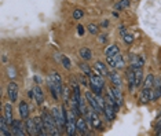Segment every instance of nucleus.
<instances>
[{"label": "nucleus", "mask_w": 161, "mask_h": 136, "mask_svg": "<svg viewBox=\"0 0 161 136\" xmlns=\"http://www.w3.org/2000/svg\"><path fill=\"white\" fill-rule=\"evenodd\" d=\"M42 118H43V121H44L45 128H47L48 135H59V128H58V124H57V121H55V118H54L52 113L43 111Z\"/></svg>", "instance_id": "f257e3e1"}, {"label": "nucleus", "mask_w": 161, "mask_h": 136, "mask_svg": "<svg viewBox=\"0 0 161 136\" xmlns=\"http://www.w3.org/2000/svg\"><path fill=\"white\" fill-rule=\"evenodd\" d=\"M86 98H87L89 106H91V109H92L94 111H96V113H102V111H103V107L101 106L99 101L96 99V95L91 94V92H86Z\"/></svg>", "instance_id": "f03ea898"}, {"label": "nucleus", "mask_w": 161, "mask_h": 136, "mask_svg": "<svg viewBox=\"0 0 161 136\" xmlns=\"http://www.w3.org/2000/svg\"><path fill=\"white\" fill-rule=\"evenodd\" d=\"M10 128H11V133L15 136H24L25 131H26V128H24V125H22V121H19V120H14Z\"/></svg>", "instance_id": "7ed1b4c3"}, {"label": "nucleus", "mask_w": 161, "mask_h": 136, "mask_svg": "<svg viewBox=\"0 0 161 136\" xmlns=\"http://www.w3.org/2000/svg\"><path fill=\"white\" fill-rule=\"evenodd\" d=\"M103 113H105V115H106L107 121H113L114 117H116V109H114V106L110 102H107V101H106V103H105Z\"/></svg>", "instance_id": "20e7f679"}, {"label": "nucleus", "mask_w": 161, "mask_h": 136, "mask_svg": "<svg viewBox=\"0 0 161 136\" xmlns=\"http://www.w3.org/2000/svg\"><path fill=\"white\" fill-rule=\"evenodd\" d=\"M89 84L91 85H95V87H101V88H103L105 85V81H103V76L99 73H92L91 76H89Z\"/></svg>", "instance_id": "39448f33"}, {"label": "nucleus", "mask_w": 161, "mask_h": 136, "mask_svg": "<svg viewBox=\"0 0 161 136\" xmlns=\"http://www.w3.org/2000/svg\"><path fill=\"white\" fill-rule=\"evenodd\" d=\"M7 95L11 102H17L18 99V85L15 83H10L7 85Z\"/></svg>", "instance_id": "423d86ee"}, {"label": "nucleus", "mask_w": 161, "mask_h": 136, "mask_svg": "<svg viewBox=\"0 0 161 136\" xmlns=\"http://www.w3.org/2000/svg\"><path fill=\"white\" fill-rule=\"evenodd\" d=\"M25 128H26V132L29 133L30 136L37 135V128H36L35 118H29V117H28V118L25 120Z\"/></svg>", "instance_id": "0eeeda50"}, {"label": "nucleus", "mask_w": 161, "mask_h": 136, "mask_svg": "<svg viewBox=\"0 0 161 136\" xmlns=\"http://www.w3.org/2000/svg\"><path fill=\"white\" fill-rule=\"evenodd\" d=\"M10 125L7 124L6 121V117H4V114L0 117V135H3V136H10L12 135L11 133V128H8Z\"/></svg>", "instance_id": "6e6552de"}, {"label": "nucleus", "mask_w": 161, "mask_h": 136, "mask_svg": "<svg viewBox=\"0 0 161 136\" xmlns=\"http://www.w3.org/2000/svg\"><path fill=\"white\" fill-rule=\"evenodd\" d=\"M35 122H36V128H37V135H48L47 128L44 125V121H43L42 117H35Z\"/></svg>", "instance_id": "1a4fd4ad"}, {"label": "nucleus", "mask_w": 161, "mask_h": 136, "mask_svg": "<svg viewBox=\"0 0 161 136\" xmlns=\"http://www.w3.org/2000/svg\"><path fill=\"white\" fill-rule=\"evenodd\" d=\"M18 111H19V115H21V118H22V120H26L28 117H29L30 109H29V106H28L26 102L22 101L21 103H19V106H18Z\"/></svg>", "instance_id": "9d476101"}, {"label": "nucleus", "mask_w": 161, "mask_h": 136, "mask_svg": "<svg viewBox=\"0 0 161 136\" xmlns=\"http://www.w3.org/2000/svg\"><path fill=\"white\" fill-rule=\"evenodd\" d=\"M33 92H35V99H36V103L42 106L43 102H44V94H43V89L40 88L39 85H35L33 87Z\"/></svg>", "instance_id": "9b49d317"}, {"label": "nucleus", "mask_w": 161, "mask_h": 136, "mask_svg": "<svg viewBox=\"0 0 161 136\" xmlns=\"http://www.w3.org/2000/svg\"><path fill=\"white\" fill-rule=\"evenodd\" d=\"M127 77H128V89L129 91H134L136 85H135V73L132 68L127 69Z\"/></svg>", "instance_id": "f8f14e48"}, {"label": "nucleus", "mask_w": 161, "mask_h": 136, "mask_svg": "<svg viewBox=\"0 0 161 136\" xmlns=\"http://www.w3.org/2000/svg\"><path fill=\"white\" fill-rule=\"evenodd\" d=\"M4 117H6L7 124L11 125L12 121H14V118H12V106L10 103L4 104Z\"/></svg>", "instance_id": "ddd939ff"}, {"label": "nucleus", "mask_w": 161, "mask_h": 136, "mask_svg": "<svg viewBox=\"0 0 161 136\" xmlns=\"http://www.w3.org/2000/svg\"><path fill=\"white\" fill-rule=\"evenodd\" d=\"M109 78H110L113 87L121 88V78H120V76L117 74V71H110V73H109Z\"/></svg>", "instance_id": "4468645a"}, {"label": "nucleus", "mask_w": 161, "mask_h": 136, "mask_svg": "<svg viewBox=\"0 0 161 136\" xmlns=\"http://www.w3.org/2000/svg\"><path fill=\"white\" fill-rule=\"evenodd\" d=\"M150 95H152V89L149 88H143L142 92H140V103H147V102L152 101V98H150Z\"/></svg>", "instance_id": "2eb2a0df"}, {"label": "nucleus", "mask_w": 161, "mask_h": 136, "mask_svg": "<svg viewBox=\"0 0 161 136\" xmlns=\"http://www.w3.org/2000/svg\"><path fill=\"white\" fill-rule=\"evenodd\" d=\"M154 83H156V78L153 74H147L146 78L143 80V88H149L152 89L153 87H154Z\"/></svg>", "instance_id": "dca6fc26"}, {"label": "nucleus", "mask_w": 161, "mask_h": 136, "mask_svg": "<svg viewBox=\"0 0 161 136\" xmlns=\"http://www.w3.org/2000/svg\"><path fill=\"white\" fill-rule=\"evenodd\" d=\"M65 131H66V133H68L69 136L76 135V131H77V125H76V122L68 121L66 125H65Z\"/></svg>", "instance_id": "f3484780"}, {"label": "nucleus", "mask_w": 161, "mask_h": 136, "mask_svg": "<svg viewBox=\"0 0 161 136\" xmlns=\"http://www.w3.org/2000/svg\"><path fill=\"white\" fill-rule=\"evenodd\" d=\"M135 73V85L139 87L142 84V76H143V68H132Z\"/></svg>", "instance_id": "a211bd4d"}, {"label": "nucleus", "mask_w": 161, "mask_h": 136, "mask_svg": "<svg viewBox=\"0 0 161 136\" xmlns=\"http://www.w3.org/2000/svg\"><path fill=\"white\" fill-rule=\"evenodd\" d=\"M94 68H95V71L99 74H102V76H109V73H107V69H106V65H103L102 62H95V65H94Z\"/></svg>", "instance_id": "6ab92c4d"}, {"label": "nucleus", "mask_w": 161, "mask_h": 136, "mask_svg": "<svg viewBox=\"0 0 161 136\" xmlns=\"http://www.w3.org/2000/svg\"><path fill=\"white\" fill-rule=\"evenodd\" d=\"M79 54H80V56L83 58L84 61H89L91 58H92V51L89 50V48L87 47H83L80 48V51H79Z\"/></svg>", "instance_id": "aec40b11"}, {"label": "nucleus", "mask_w": 161, "mask_h": 136, "mask_svg": "<svg viewBox=\"0 0 161 136\" xmlns=\"http://www.w3.org/2000/svg\"><path fill=\"white\" fill-rule=\"evenodd\" d=\"M119 52H120V50H119V47H117L116 44L109 45V47L105 50V55H106V56H114L116 54H119Z\"/></svg>", "instance_id": "412c9836"}, {"label": "nucleus", "mask_w": 161, "mask_h": 136, "mask_svg": "<svg viewBox=\"0 0 161 136\" xmlns=\"http://www.w3.org/2000/svg\"><path fill=\"white\" fill-rule=\"evenodd\" d=\"M76 125H77V131H80L81 133H87V124H86V120L81 118V117H79L77 122H76Z\"/></svg>", "instance_id": "4be33fe9"}, {"label": "nucleus", "mask_w": 161, "mask_h": 136, "mask_svg": "<svg viewBox=\"0 0 161 136\" xmlns=\"http://www.w3.org/2000/svg\"><path fill=\"white\" fill-rule=\"evenodd\" d=\"M131 68H143V59L140 56H132L131 58Z\"/></svg>", "instance_id": "5701e85b"}, {"label": "nucleus", "mask_w": 161, "mask_h": 136, "mask_svg": "<svg viewBox=\"0 0 161 136\" xmlns=\"http://www.w3.org/2000/svg\"><path fill=\"white\" fill-rule=\"evenodd\" d=\"M114 59H116V69H122L124 68V59H122V56H121V54H116L114 55Z\"/></svg>", "instance_id": "b1692460"}, {"label": "nucleus", "mask_w": 161, "mask_h": 136, "mask_svg": "<svg viewBox=\"0 0 161 136\" xmlns=\"http://www.w3.org/2000/svg\"><path fill=\"white\" fill-rule=\"evenodd\" d=\"M79 66H80V69H81V70H83L86 74H88V76H91V74H92V70H91V68H89V66L87 65V63L81 62Z\"/></svg>", "instance_id": "393cba45"}, {"label": "nucleus", "mask_w": 161, "mask_h": 136, "mask_svg": "<svg viewBox=\"0 0 161 136\" xmlns=\"http://www.w3.org/2000/svg\"><path fill=\"white\" fill-rule=\"evenodd\" d=\"M110 91H112V92H113V95H114V98H116V99H117V101H119V102H120V103H121V98H122V96H121V91H120V88H116V87H113V88H112V89H110Z\"/></svg>", "instance_id": "a878e982"}, {"label": "nucleus", "mask_w": 161, "mask_h": 136, "mask_svg": "<svg viewBox=\"0 0 161 136\" xmlns=\"http://www.w3.org/2000/svg\"><path fill=\"white\" fill-rule=\"evenodd\" d=\"M87 30H88L91 35H98V26L96 25H94V24H88L87 25Z\"/></svg>", "instance_id": "bb28decb"}, {"label": "nucleus", "mask_w": 161, "mask_h": 136, "mask_svg": "<svg viewBox=\"0 0 161 136\" xmlns=\"http://www.w3.org/2000/svg\"><path fill=\"white\" fill-rule=\"evenodd\" d=\"M122 37H124V41L127 43V44H132V43H134V36H132L131 33H125Z\"/></svg>", "instance_id": "cd10ccee"}, {"label": "nucleus", "mask_w": 161, "mask_h": 136, "mask_svg": "<svg viewBox=\"0 0 161 136\" xmlns=\"http://www.w3.org/2000/svg\"><path fill=\"white\" fill-rule=\"evenodd\" d=\"M106 62L109 66L116 69V59H114V56H106Z\"/></svg>", "instance_id": "c85d7f7f"}, {"label": "nucleus", "mask_w": 161, "mask_h": 136, "mask_svg": "<svg viewBox=\"0 0 161 136\" xmlns=\"http://www.w3.org/2000/svg\"><path fill=\"white\" fill-rule=\"evenodd\" d=\"M128 4H129V0H122L121 3H119L116 6V10H122V8H125V7H128Z\"/></svg>", "instance_id": "c756f323"}, {"label": "nucleus", "mask_w": 161, "mask_h": 136, "mask_svg": "<svg viewBox=\"0 0 161 136\" xmlns=\"http://www.w3.org/2000/svg\"><path fill=\"white\" fill-rule=\"evenodd\" d=\"M62 66L65 69H70V61H69V58L68 56H62Z\"/></svg>", "instance_id": "7c9ffc66"}, {"label": "nucleus", "mask_w": 161, "mask_h": 136, "mask_svg": "<svg viewBox=\"0 0 161 136\" xmlns=\"http://www.w3.org/2000/svg\"><path fill=\"white\" fill-rule=\"evenodd\" d=\"M62 95L65 96V101L68 102L69 98H70V89H69L68 87H65V88H63V91H62Z\"/></svg>", "instance_id": "2f4dec72"}, {"label": "nucleus", "mask_w": 161, "mask_h": 136, "mask_svg": "<svg viewBox=\"0 0 161 136\" xmlns=\"http://www.w3.org/2000/svg\"><path fill=\"white\" fill-rule=\"evenodd\" d=\"M81 17H83V11H81V10H75V11H73V18H75V19H80Z\"/></svg>", "instance_id": "473e14b6"}, {"label": "nucleus", "mask_w": 161, "mask_h": 136, "mask_svg": "<svg viewBox=\"0 0 161 136\" xmlns=\"http://www.w3.org/2000/svg\"><path fill=\"white\" fill-rule=\"evenodd\" d=\"M77 30H79V35H84V28L83 26H81V25H79V26H77Z\"/></svg>", "instance_id": "72a5a7b5"}, {"label": "nucleus", "mask_w": 161, "mask_h": 136, "mask_svg": "<svg viewBox=\"0 0 161 136\" xmlns=\"http://www.w3.org/2000/svg\"><path fill=\"white\" fill-rule=\"evenodd\" d=\"M156 131H157V133H160V132H161V121L157 124V127H156Z\"/></svg>", "instance_id": "f704fd0d"}, {"label": "nucleus", "mask_w": 161, "mask_h": 136, "mask_svg": "<svg viewBox=\"0 0 161 136\" xmlns=\"http://www.w3.org/2000/svg\"><path fill=\"white\" fill-rule=\"evenodd\" d=\"M157 135H160V136H161V132H160V133H157Z\"/></svg>", "instance_id": "c9c22d12"}, {"label": "nucleus", "mask_w": 161, "mask_h": 136, "mask_svg": "<svg viewBox=\"0 0 161 136\" xmlns=\"http://www.w3.org/2000/svg\"><path fill=\"white\" fill-rule=\"evenodd\" d=\"M160 80H161V78H160Z\"/></svg>", "instance_id": "e433bc0d"}]
</instances>
